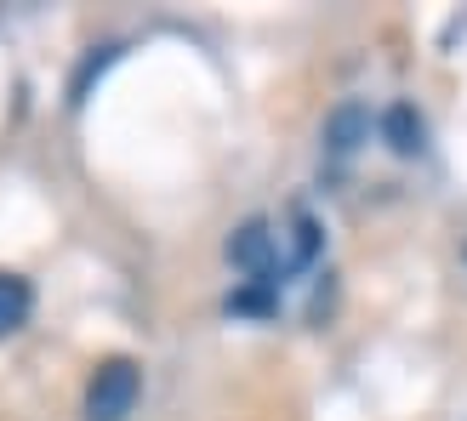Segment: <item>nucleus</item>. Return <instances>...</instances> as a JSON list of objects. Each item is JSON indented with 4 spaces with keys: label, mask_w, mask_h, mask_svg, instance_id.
<instances>
[{
    "label": "nucleus",
    "mask_w": 467,
    "mask_h": 421,
    "mask_svg": "<svg viewBox=\"0 0 467 421\" xmlns=\"http://www.w3.org/2000/svg\"><path fill=\"white\" fill-rule=\"evenodd\" d=\"M325 143H331V154H354L359 143H370V114L359 103H342L331 120H325Z\"/></svg>",
    "instance_id": "6"
},
{
    "label": "nucleus",
    "mask_w": 467,
    "mask_h": 421,
    "mask_svg": "<svg viewBox=\"0 0 467 421\" xmlns=\"http://www.w3.org/2000/svg\"><path fill=\"white\" fill-rule=\"evenodd\" d=\"M422 137H428V126H422V114H416L410 103H393L388 114H382V143L393 149V154H422Z\"/></svg>",
    "instance_id": "4"
},
{
    "label": "nucleus",
    "mask_w": 467,
    "mask_h": 421,
    "mask_svg": "<svg viewBox=\"0 0 467 421\" xmlns=\"http://www.w3.org/2000/svg\"><path fill=\"white\" fill-rule=\"evenodd\" d=\"M274 308H279V285H268V279H245L228 296V313H240V319H268Z\"/></svg>",
    "instance_id": "7"
},
{
    "label": "nucleus",
    "mask_w": 467,
    "mask_h": 421,
    "mask_svg": "<svg viewBox=\"0 0 467 421\" xmlns=\"http://www.w3.org/2000/svg\"><path fill=\"white\" fill-rule=\"evenodd\" d=\"M274 240H279V273H302L319 256V222L308 210H291L285 228H274Z\"/></svg>",
    "instance_id": "3"
},
{
    "label": "nucleus",
    "mask_w": 467,
    "mask_h": 421,
    "mask_svg": "<svg viewBox=\"0 0 467 421\" xmlns=\"http://www.w3.org/2000/svg\"><path fill=\"white\" fill-rule=\"evenodd\" d=\"M29 313H35L29 279H23V273H0V342L17 336L23 324H29Z\"/></svg>",
    "instance_id": "5"
},
{
    "label": "nucleus",
    "mask_w": 467,
    "mask_h": 421,
    "mask_svg": "<svg viewBox=\"0 0 467 421\" xmlns=\"http://www.w3.org/2000/svg\"><path fill=\"white\" fill-rule=\"evenodd\" d=\"M228 262L240 268L245 279H268V285H279V240H274V222L251 217L228 233Z\"/></svg>",
    "instance_id": "2"
},
{
    "label": "nucleus",
    "mask_w": 467,
    "mask_h": 421,
    "mask_svg": "<svg viewBox=\"0 0 467 421\" xmlns=\"http://www.w3.org/2000/svg\"><path fill=\"white\" fill-rule=\"evenodd\" d=\"M143 399V365L137 359H103L86 382V421H126Z\"/></svg>",
    "instance_id": "1"
}]
</instances>
